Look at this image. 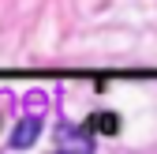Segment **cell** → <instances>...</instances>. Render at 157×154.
Instances as JSON below:
<instances>
[{
    "label": "cell",
    "instance_id": "obj_1",
    "mask_svg": "<svg viewBox=\"0 0 157 154\" xmlns=\"http://www.w3.org/2000/svg\"><path fill=\"white\" fill-rule=\"evenodd\" d=\"M37 132H41V120H37V117H23V120L15 124V132H11L8 147H11V150H26V147H34Z\"/></svg>",
    "mask_w": 157,
    "mask_h": 154
},
{
    "label": "cell",
    "instance_id": "obj_2",
    "mask_svg": "<svg viewBox=\"0 0 157 154\" xmlns=\"http://www.w3.org/2000/svg\"><path fill=\"white\" fill-rule=\"evenodd\" d=\"M56 143H60V150H82V154L94 150V139H90L86 128H60Z\"/></svg>",
    "mask_w": 157,
    "mask_h": 154
}]
</instances>
